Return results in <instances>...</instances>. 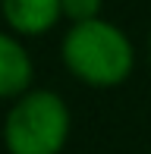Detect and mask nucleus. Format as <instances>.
<instances>
[{
	"instance_id": "obj_1",
	"label": "nucleus",
	"mask_w": 151,
	"mask_h": 154,
	"mask_svg": "<svg viewBox=\"0 0 151 154\" xmlns=\"http://www.w3.org/2000/svg\"><path fill=\"white\" fill-rule=\"evenodd\" d=\"M60 60L76 82L88 88H116L135 69V47L120 25L104 16L76 22L60 41Z\"/></svg>"
},
{
	"instance_id": "obj_2",
	"label": "nucleus",
	"mask_w": 151,
	"mask_h": 154,
	"mask_svg": "<svg viewBox=\"0 0 151 154\" xmlns=\"http://www.w3.org/2000/svg\"><path fill=\"white\" fill-rule=\"evenodd\" d=\"M72 132V113L63 94L32 88L10 104L3 116L6 154H63Z\"/></svg>"
},
{
	"instance_id": "obj_3",
	"label": "nucleus",
	"mask_w": 151,
	"mask_h": 154,
	"mask_svg": "<svg viewBox=\"0 0 151 154\" xmlns=\"http://www.w3.org/2000/svg\"><path fill=\"white\" fill-rule=\"evenodd\" d=\"M0 16L6 29L19 38H38L57 29L63 19L60 0H0Z\"/></svg>"
},
{
	"instance_id": "obj_4",
	"label": "nucleus",
	"mask_w": 151,
	"mask_h": 154,
	"mask_svg": "<svg viewBox=\"0 0 151 154\" xmlns=\"http://www.w3.org/2000/svg\"><path fill=\"white\" fill-rule=\"evenodd\" d=\"M35 63L25 51L22 38L13 32H0V101H16L32 91Z\"/></svg>"
},
{
	"instance_id": "obj_5",
	"label": "nucleus",
	"mask_w": 151,
	"mask_h": 154,
	"mask_svg": "<svg viewBox=\"0 0 151 154\" xmlns=\"http://www.w3.org/2000/svg\"><path fill=\"white\" fill-rule=\"evenodd\" d=\"M63 3V19L69 22H91V19H101V10H104V0H60Z\"/></svg>"
},
{
	"instance_id": "obj_6",
	"label": "nucleus",
	"mask_w": 151,
	"mask_h": 154,
	"mask_svg": "<svg viewBox=\"0 0 151 154\" xmlns=\"http://www.w3.org/2000/svg\"><path fill=\"white\" fill-rule=\"evenodd\" d=\"M148 60H151V32H148Z\"/></svg>"
}]
</instances>
